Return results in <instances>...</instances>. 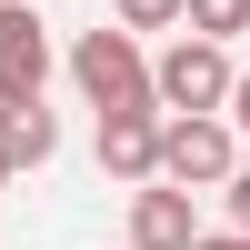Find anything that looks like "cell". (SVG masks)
I'll return each instance as SVG.
<instances>
[{
  "instance_id": "cell-10",
  "label": "cell",
  "mask_w": 250,
  "mask_h": 250,
  "mask_svg": "<svg viewBox=\"0 0 250 250\" xmlns=\"http://www.w3.org/2000/svg\"><path fill=\"white\" fill-rule=\"evenodd\" d=\"M220 190H230V230L250 240V160H240V170H230V180H220Z\"/></svg>"
},
{
  "instance_id": "cell-2",
  "label": "cell",
  "mask_w": 250,
  "mask_h": 250,
  "mask_svg": "<svg viewBox=\"0 0 250 250\" xmlns=\"http://www.w3.org/2000/svg\"><path fill=\"white\" fill-rule=\"evenodd\" d=\"M70 80L90 110H150V60L130 30H80L70 40Z\"/></svg>"
},
{
  "instance_id": "cell-9",
  "label": "cell",
  "mask_w": 250,
  "mask_h": 250,
  "mask_svg": "<svg viewBox=\"0 0 250 250\" xmlns=\"http://www.w3.org/2000/svg\"><path fill=\"white\" fill-rule=\"evenodd\" d=\"M110 10H120V30H180V0H110Z\"/></svg>"
},
{
  "instance_id": "cell-1",
  "label": "cell",
  "mask_w": 250,
  "mask_h": 250,
  "mask_svg": "<svg viewBox=\"0 0 250 250\" xmlns=\"http://www.w3.org/2000/svg\"><path fill=\"white\" fill-rule=\"evenodd\" d=\"M220 100H230V50L180 30L170 50L150 60V110H160V120H210Z\"/></svg>"
},
{
  "instance_id": "cell-3",
  "label": "cell",
  "mask_w": 250,
  "mask_h": 250,
  "mask_svg": "<svg viewBox=\"0 0 250 250\" xmlns=\"http://www.w3.org/2000/svg\"><path fill=\"white\" fill-rule=\"evenodd\" d=\"M240 170V130L230 120H160V170L150 180H170V190H220V180Z\"/></svg>"
},
{
  "instance_id": "cell-5",
  "label": "cell",
  "mask_w": 250,
  "mask_h": 250,
  "mask_svg": "<svg viewBox=\"0 0 250 250\" xmlns=\"http://www.w3.org/2000/svg\"><path fill=\"white\" fill-rule=\"evenodd\" d=\"M190 240H200L190 190H170V180H140V190H130V250H190Z\"/></svg>"
},
{
  "instance_id": "cell-11",
  "label": "cell",
  "mask_w": 250,
  "mask_h": 250,
  "mask_svg": "<svg viewBox=\"0 0 250 250\" xmlns=\"http://www.w3.org/2000/svg\"><path fill=\"white\" fill-rule=\"evenodd\" d=\"M220 120H230V130H250V70H230V100H220Z\"/></svg>"
},
{
  "instance_id": "cell-6",
  "label": "cell",
  "mask_w": 250,
  "mask_h": 250,
  "mask_svg": "<svg viewBox=\"0 0 250 250\" xmlns=\"http://www.w3.org/2000/svg\"><path fill=\"white\" fill-rule=\"evenodd\" d=\"M100 170L140 190L160 170V110H100Z\"/></svg>"
},
{
  "instance_id": "cell-13",
  "label": "cell",
  "mask_w": 250,
  "mask_h": 250,
  "mask_svg": "<svg viewBox=\"0 0 250 250\" xmlns=\"http://www.w3.org/2000/svg\"><path fill=\"white\" fill-rule=\"evenodd\" d=\"M0 190H10V170H0Z\"/></svg>"
},
{
  "instance_id": "cell-8",
  "label": "cell",
  "mask_w": 250,
  "mask_h": 250,
  "mask_svg": "<svg viewBox=\"0 0 250 250\" xmlns=\"http://www.w3.org/2000/svg\"><path fill=\"white\" fill-rule=\"evenodd\" d=\"M180 30H190V40H220V50H230V40L250 30V0H180Z\"/></svg>"
},
{
  "instance_id": "cell-7",
  "label": "cell",
  "mask_w": 250,
  "mask_h": 250,
  "mask_svg": "<svg viewBox=\"0 0 250 250\" xmlns=\"http://www.w3.org/2000/svg\"><path fill=\"white\" fill-rule=\"evenodd\" d=\"M60 160V120L40 110V100H0V170H50Z\"/></svg>"
},
{
  "instance_id": "cell-12",
  "label": "cell",
  "mask_w": 250,
  "mask_h": 250,
  "mask_svg": "<svg viewBox=\"0 0 250 250\" xmlns=\"http://www.w3.org/2000/svg\"><path fill=\"white\" fill-rule=\"evenodd\" d=\"M190 250H250V240H240V230H200Z\"/></svg>"
},
{
  "instance_id": "cell-4",
  "label": "cell",
  "mask_w": 250,
  "mask_h": 250,
  "mask_svg": "<svg viewBox=\"0 0 250 250\" xmlns=\"http://www.w3.org/2000/svg\"><path fill=\"white\" fill-rule=\"evenodd\" d=\"M50 90V30L30 0H0V100H40Z\"/></svg>"
}]
</instances>
